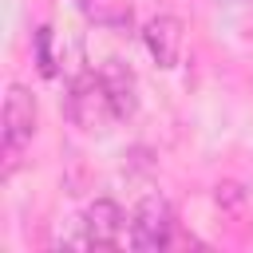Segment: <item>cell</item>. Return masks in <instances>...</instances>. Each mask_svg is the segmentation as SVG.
<instances>
[{"mask_svg": "<svg viewBox=\"0 0 253 253\" xmlns=\"http://www.w3.org/2000/svg\"><path fill=\"white\" fill-rule=\"evenodd\" d=\"M75 8L95 28L130 32V24H134V0H75Z\"/></svg>", "mask_w": 253, "mask_h": 253, "instance_id": "obj_7", "label": "cell"}, {"mask_svg": "<svg viewBox=\"0 0 253 253\" xmlns=\"http://www.w3.org/2000/svg\"><path fill=\"white\" fill-rule=\"evenodd\" d=\"M99 79L107 83V91H111V99H115L119 119H130V115L138 111V79H134L130 63H123L119 55H107V59H103V67H99Z\"/></svg>", "mask_w": 253, "mask_h": 253, "instance_id": "obj_6", "label": "cell"}, {"mask_svg": "<svg viewBox=\"0 0 253 253\" xmlns=\"http://www.w3.org/2000/svg\"><path fill=\"white\" fill-rule=\"evenodd\" d=\"M174 237V206L162 194H146L130 213V249L158 253Z\"/></svg>", "mask_w": 253, "mask_h": 253, "instance_id": "obj_2", "label": "cell"}, {"mask_svg": "<svg viewBox=\"0 0 253 253\" xmlns=\"http://www.w3.org/2000/svg\"><path fill=\"white\" fill-rule=\"evenodd\" d=\"M142 43H146V51H150V59L158 67H178L182 63V47H186V24L178 16H166L162 12V16L146 20Z\"/></svg>", "mask_w": 253, "mask_h": 253, "instance_id": "obj_5", "label": "cell"}, {"mask_svg": "<svg viewBox=\"0 0 253 253\" xmlns=\"http://www.w3.org/2000/svg\"><path fill=\"white\" fill-rule=\"evenodd\" d=\"M63 111H67L71 126H79V130H87V134H103V130H111V123L119 119L115 99H111L107 83L99 79V71H79V75L67 83Z\"/></svg>", "mask_w": 253, "mask_h": 253, "instance_id": "obj_1", "label": "cell"}, {"mask_svg": "<svg viewBox=\"0 0 253 253\" xmlns=\"http://www.w3.org/2000/svg\"><path fill=\"white\" fill-rule=\"evenodd\" d=\"M36 123H40L36 95H32L24 83H12L8 95H4V158H8V166L16 162V150H20L24 142H32Z\"/></svg>", "mask_w": 253, "mask_h": 253, "instance_id": "obj_3", "label": "cell"}, {"mask_svg": "<svg viewBox=\"0 0 253 253\" xmlns=\"http://www.w3.org/2000/svg\"><path fill=\"white\" fill-rule=\"evenodd\" d=\"M32 43H36V67H40V75H55V55H51V28L47 24H40L36 32H32Z\"/></svg>", "mask_w": 253, "mask_h": 253, "instance_id": "obj_8", "label": "cell"}, {"mask_svg": "<svg viewBox=\"0 0 253 253\" xmlns=\"http://www.w3.org/2000/svg\"><path fill=\"white\" fill-rule=\"evenodd\" d=\"M123 225H126V217H123L119 202L95 198V202L83 210V217H79V241H83L87 249H115Z\"/></svg>", "mask_w": 253, "mask_h": 253, "instance_id": "obj_4", "label": "cell"}]
</instances>
